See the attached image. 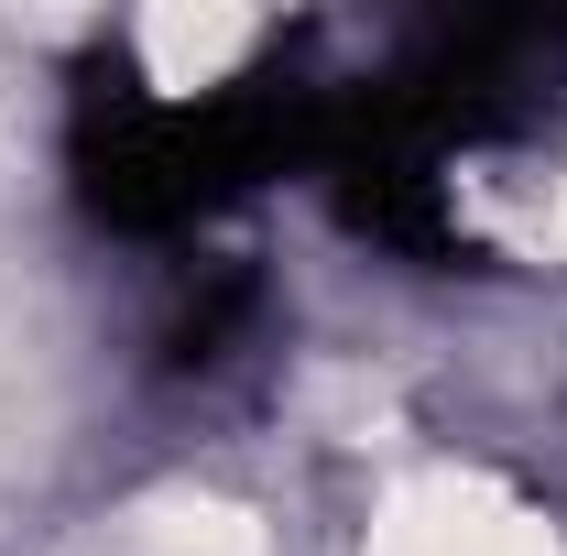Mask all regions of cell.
Returning <instances> with one entry per match:
<instances>
[{"instance_id":"obj_2","label":"cell","mask_w":567,"mask_h":556,"mask_svg":"<svg viewBox=\"0 0 567 556\" xmlns=\"http://www.w3.org/2000/svg\"><path fill=\"white\" fill-rule=\"evenodd\" d=\"M251 11L240 0H153L132 22V44H142V76L164 87V99H197V87H218V76L251 55Z\"/></svg>"},{"instance_id":"obj_1","label":"cell","mask_w":567,"mask_h":556,"mask_svg":"<svg viewBox=\"0 0 567 556\" xmlns=\"http://www.w3.org/2000/svg\"><path fill=\"white\" fill-rule=\"evenodd\" d=\"M371 556H567V535L481 470H425L371 513Z\"/></svg>"},{"instance_id":"obj_3","label":"cell","mask_w":567,"mask_h":556,"mask_svg":"<svg viewBox=\"0 0 567 556\" xmlns=\"http://www.w3.org/2000/svg\"><path fill=\"white\" fill-rule=\"evenodd\" d=\"M132 546L142 556H262V524L218 491H164V502H142Z\"/></svg>"},{"instance_id":"obj_4","label":"cell","mask_w":567,"mask_h":556,"mask_svg":"<svg viewBox=\"0 0 567 556\" xmlns=\"http://www.w3.org/2000/svg\"><path fill=\"white\" fill-rule=\"evenodd\" d=\"M306 404H317L328 436H350V447H371V436L393 425V393H382L371 371H317V382H306Z\"/></svg>"},{"instance_id":"obj_5","label":"cell","mask_w":567,"mask_h":556,"mask_svg":"<svg viewBox=\"0 0 567 556\" xmlns=\"http://www.w3.org/2000/svg\"><path fill=\"white\" fill-rule=\"evenodd\" d=\"M546 229H557V251H567V175H557V218H546Z\"/></svg>"}]
</instances>
